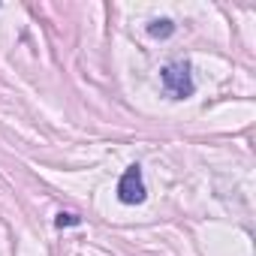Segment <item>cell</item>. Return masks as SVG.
Masks as SVG:
<instances>
[{
	"instance_id": "obj_1",
	"label": "cell",
	"mask_w": 256,
	"mask_h": 256,
	"mask_svg": "<svg viewBox=\"0 0 256 256\" xmlns=\"http://www.w3.org/2000/svg\"><path fill=\"white\" fill-rule=\"evenodd\" d=\"M163 84H166V90H169L172 100H187L193 94V88H196L193 76H190V64H184V60L169 64L163 70Z\"/></svg>"
},
{
	"instance_id": "obj_2",
	"label": "cell",
	"mask_w": 256,
	"mask_h": 256,
	"mask_svg": "<svg viewBox=\"0 0 256 256\" xmlns=\"http://www.w3.org/2000/svg\"><path fill=\"white\" fill-rule=\"evenodd\" d=\"M118 199L124 205H139L145 202V181H142V169L139 166H130L120 181H118Z\"/></svg>"
},
{
	"instance_id": "obj_3",
	"label": "cell",
	"mask_w": 256,
	"mask_h": 256,
	"mask_svg": "<svg viewBox=\"0 0 256 256\" xmlns=\"http://www.w3.org/2000/svg\"><path fill=\"white\" fill-rule=\"evenodd\" d=\"M148 34H151V36H157V40H166V36H172V34H175V24H172L169 18H157V22H151V24H148Z\"/></svg>"
},
{
	"instance_id": "obj_4",
	"label": "cell",
	"mask_w": 256,
	"mask_h": 256,
	"mask_svg": "<svg viewBox=\"0 0 256 256\" xmlns=\"http://www.w3.org/2000/svg\"><path fill=\"white\" fill-rule=\"evenodd\" d=\"M78 223H82V220H78L76 214H64V211H60V214L54 217V226H58V229H64V226H78Z\"/></svg>"
}]
</instances>
